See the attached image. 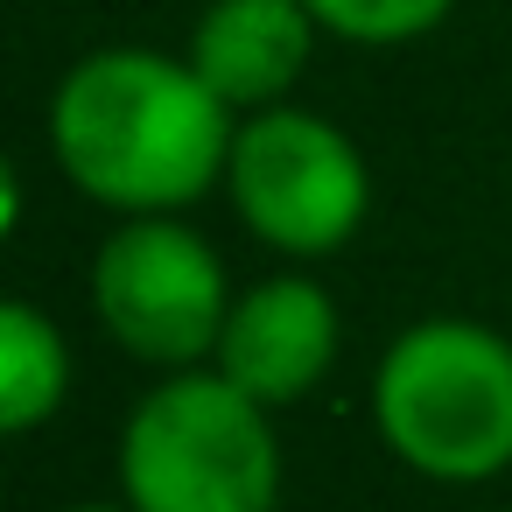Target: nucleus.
Instances as JSON below:
<instances>
[{
	"label": "nucleus",
	"mask_w": 512,
	"mask_h": 512,
	"mask_svg": "<svg viewBox=\"0 0 512 512\" xmlns=\"http://www.w3.org/2000/svg\"><path fill=\"white\" fill-rule=\"evenodd\" d=\"M232 106L162 50H92L50 99V148L64 176L120 211L162 218L197 204L232 162Z\"/></svg>",
	"instance_id": "nucleus-1"
},
{
	"label": "nucleus",
	"mask_w": 512,
	"mask_h": 512,
	"mask_svg": "<svg viewBox=\"0 0 512 512\" xmlns=\"http://www.w3.org/2000/svg\"><path fill=\"white\" fill-rule=\"evenodd\" d=\"M372 428L414 477H498L512 463V344L470 316L400 330L372 372Z\"/></svg>",
	"instance_id": "nucleus-2"
},
{
	"label": "nucleus",
	"mask_w": 512,
	"mask_h": 512,
	"mask_svg": "<svg viewBox=\"0 0 512 512\" xmlns=\"http://www.w3.org/2000/svg\"><path fill=\"white\" fill-rule=\"evenodd\" d=\"M120 491L134 512H274V407L211 372H169L120 428Z\"/></svg>",
	"instance_id": "nucleus-3"
},
{
	"label": "nucleus",
	"mask_w": 512,
	"mask_h": 512,
	"mask_svg": "<svg viewBox=\"0 0 512 512\" xmlns=\"http://www.w3.org/2000/svg\"><path fill=\"white\" fill-rule=\"evenodd\" d=\"M225 190L246 232L288 260H323L351 246V232L372 211V176L358 141L302 106H267L239 120Z\"/></svg>",
	"instance_id": "nucleus-4"
},
{
	"label": "nucleus",
	"mask_w": 512,
	"mask_h": 512,
	"mask_svg": "<svg viewBox=\"0 0 512 512\" xmlns=\"http://www.w3.org/2000/svg\"><path fill=\"white\" fill-rule=\"evenodd\" d=\"M92 316L113 330L120 351L190 372L225 337V316H232L225 267L204 232L176 225V211L127 218L92 253Z\"/></svg>",
	"instance_id": "nucleus-5"
},
{
	"label": "nucleus",
	"mask_w": 512,
	"mask_h": 512,
	"mask_svg": "<svg viewBox=\"0 0 512 512\" xmlns=\"http://www.w3.org/2000/svg\"><path fill=\"white\" fill-rule=\"evenodd\" d=\"M337 337H344L337 302L302 274H274V281H253L246 295H232L211 365L232 386H246L260 407H295L337 365Z\"/></svg>",
	"instance_id": "nucleus-6"
},
{
	"label": "nucleus",
	"mask_w": 512,
	"mask_h": 512,
	"mask_svg": "<svg viewBox=\"0 0 512 512\" xmlns=\"http://www.w3.org/2000/svg\"><path fill=\"white\" fill-rule=\"evenodd\" d=\"M316 36L323 29L302 0H211L190 29V71L232 113H267L288 106V85L309 71Z\"/></svg>",
	"instance_id": "nucleus-7"
},
{
	"label": "nucleus",
	"mask_w": 512,
	"mask_h": 512,
	"mask_svg": "<svg viewBox=\"0 0 512 512\" xmlns=\"http://www.w3.org/2000/svg\"><path fill=\"white\" fill-rule=\"evenodd\" d=\"M71 393V351L57 337V323L29 302L0 309V428L29 435L43 428Z\"/></svg>",
	"instance_id": "nucleus-8"
},
{
	"label": "nucleus",
	"mask_w": 512,
	"mask_h": 512,
	"mask_svg": "<svg viewBox=\"0 0 512 512\" xmlns=\"http://www.w3.org/2000/svg\"><path fill=\"white\" fill-rule=\"evenodd\" d=\"M302 8L316 15L323 36H344V43H414L456 0H302Z\"/></svg>",
	"instance_id": "nucleus-9"
},
{
	"label": "nucleus",
	"mask_w": 512,
	"mask_h": 512,
	"mask_svg": "<svg viewBox=\"0 0 512 512\" xmlns=\"http://www.w3.org/2000/svg\"><path fill=\"white\" fill-rule=\"evenodd\" d=\"M71 512H134V505H71Z\"/></svg>",
	"instance_id": "nucleus-10"
}]
</instances>
